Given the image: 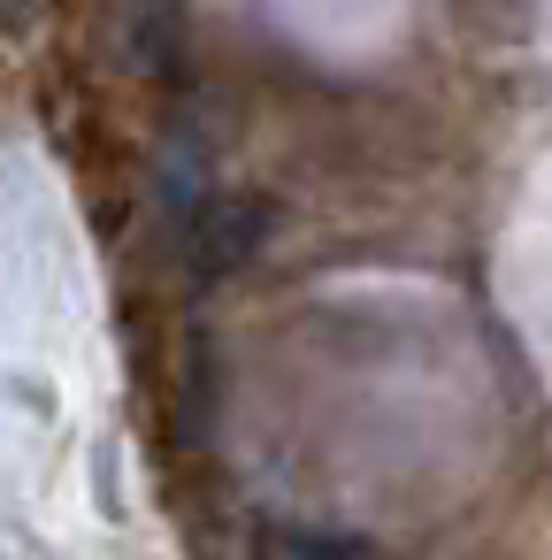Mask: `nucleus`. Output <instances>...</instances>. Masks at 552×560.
Here are the masks:
<instances>
[]
</instances>
